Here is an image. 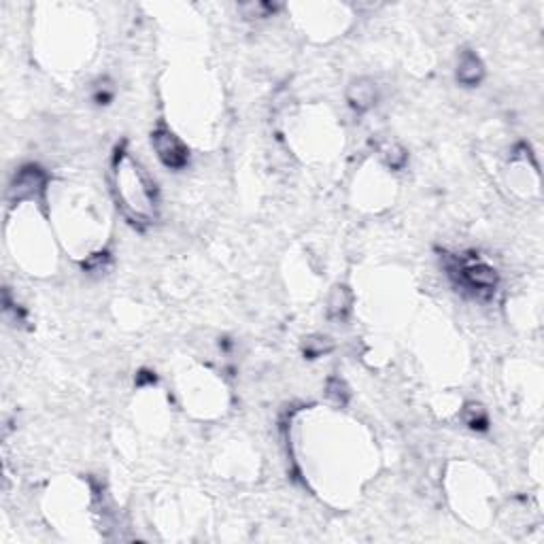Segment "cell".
Returning <instances> with one entry per match:
<instances>
[{
	"label": "cell",
	"instance_id": "8fae6325",
	"mask_svg": "<svg viewBox=\"0 0 544 544\" xmlns=\"http://www.w3.org/2000/svg\"><path fill=\"white\" fill-rule=\"evenodd\" d=\"M107 261H109V255H107V253H98V255L92 257L85 266H88L90 270H100V268H105Z\"/></svg>",
	"mask_w": 544,
	"mask_h": 544
},
{
	"label": "cell",
	"instance_id": "52a82bcc",
	"mask_svg": "<svg viewBox=\"0 0 544 544\" xmlns=\"http://www.w3.org/2000/svg\"><path fill=\"white\" fill-rule=\"evenodd\" d=\"M326 398L336 406H345L347 400H349V389L338 377H332L326 385Z\"/></svg>",
	"mask_w": 544,
	"mask_h": 544
},
{
	"label": "cell",
	"instance_id": "6da1fadb",
	"mask_svg": "<svg viewBox=\"0 0 544 544\" xmlns=\"http://www.w3.org/2000/svg\"><path fill=\"white\" fill-rule=\"evenodd\" d=\"M449 275L457 279V283L470 292H474L480 298L493 296L497 288V272L483 264V261H466L463 257H453L451 264H447Z\"/></svg>",
	"mask_w": 544,
	"mask_h": 544
},
{
	"label": "cell",
	"instance_id": "5b68a950",
	"mask_svg": "<svg viewBox=\"0 0 544 544\" xmlns=\"http://www.w3.org/2000/svg\"><path fill=\"white\" fill-rule=\"evenodd\" d=\"M485 66L474 52H463L457 64V81L466 88H474L483 81Z\"/></svg>",
	"mask_w": 544,
	"mask_h": 544
},
{
	"label": "cell",
	"instance_id": "9c48e42d",
	"mask_svg": "<svg viewBox=\"0 0 544 544\" xmlns=\"http://www.w3.org/2000/svg\"><path fill=\"white\" fill-rule=\"evenodd\" d=\"M463 419H466V425H468V427H472V430H478V432H485V430H487V425H489L485 410H483L480 406H474V404L466 408V415H463Z\"/></svg>",
	"mask_w": 544,
	"mask_h": 544
},
{
	"label": "cell",
	"instance_id": "7a4b0ae2",
	"mask_svg": "<svg viewBox=\"0 0 544 544\" xmlns=\"http://www.w3.org/2000/svg\"><path fill=\"white\" fill-rule=\"evenodd\" d=\"M151 145L160 158V162L166 166V168H172V170H181L187 166L189 162V151L187 147L179 141V136H175L168 128H158L153 134H151Z\"/></svg>",
	"mask_w": 544,
	"mask_h": 544
},
{
	"label": "cell",
	"instance_id": "8992f818",
	"mask_svg": "<svg viewBox=\"0 0 544 544\" xmlns=\"http://www.w3.org/2000/svg\"><path fill=\"white\" fill-rule=\"evenodd\" d=\"M353 304V294L345 285H336L328 298V317L332 321H345L351 313Z\"/></svg>",
	"mask_w": 544,
	"mask_h": 544
},
{
	"label": "cell",
	"instance_id": "ba28073f",
	"mask_svg": "<svg viewBox=\"0 0 544 544\" xmlns=\"http://www.w3.org/2000/svg\"><path fill=\"white\" fill-rule=\"evenodd\" d=\"M383 160L385 164L391 168V170H402L406 166V160H408V153L400 147V145H389L383 149Z\"/></svg>",
	"mask_w": 544,
	"mask_h": 544
},
{
	"label": "cell",
	"instance_id": "7c38bea8",
	"mask_svg": "<svg viewBox=\"0 0 544 544\" xmlns=\"http://www.w3.org/2000/svg\"><path fill=\"white\" fill-rule=\"evenodd\" d=\"M136 383H138V385H145V383H155V377H153V372H149V370H143V372L136 377Z\"/></svg>",
	"mask_w": 544,
	"mask_h": 544
},
{
	"label": "cell",
	"instance_id": "277c9868",
	"mask_svg": "<svg viewBox=\"0 0 544 544\" xmlns=\"http://www.w3.org/2000/svg\"><path fill=\"white\" fill-rule=\"evenodd\" d=\"M347 100L357 113H366L377 105V85L370 79H355L347 90Z\"/></svg>",
	"mask_w": 544,
	"mask_h": 544
},
{
	"label": "cell",
	"instance_id": "3957f363",
	"mask_svg": "<svg viewBox=\"0 0 544 544\" xmlns=\"http://www.w3.org/2000/svg\"><path fill=\"white\" fill-rule=\"evenodd\" d=\"M45 187H47V172L41 166L30 164V166H24L16 175L11 187H9V198L16 202L26 200V198H37L45 191Z\"/></svg>",
	"mask_w": 544,
	"mask_h": 544
},
{
	"label": "cell",
	"instance_id": "30bf717a",
	"mask_svg": "<svg viewBox=\"0 0 544 544\" xmlns=\"http://www.w3.org/2000/svg\"><path fill=\"white\" fill-rule=\"evenodd\" d=\"M332 349V343L328 341V338H321V336H317V338H309L307 343H304V355H307V360H315V357H321L324 353H328Z\"/></svg>",
	"mask_w": 544,
	"mask_h": 544
}]
</instances>
